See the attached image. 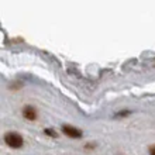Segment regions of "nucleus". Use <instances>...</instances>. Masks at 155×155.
<instances>
[{
	"label": "nucleus",
	"instance_id": "nucleus-3",
	"mask_svg": "<svg viewBox=\"0 0 155 155\" xmlns=\"http://www.w3.org/2000/svg\"><path fill=\"white\" fill-rule=\"evenodd\" d=\"M23 116H24L27 120H30V121H34V120L37 118V110H35L33 106H25L24 110H23Z\"/></svg>",
	"mask_w": 155,
	"mask_h": 155
},
{
	"label": "nucleus",
	"instance_id": "nucleus-5",
	"mask_svg": "<svg viewBox=\"0 0 155 155\" xmlns=\"http://www.w3.org/2000/svg\"><path fill=\"white\" fill-rule=\"evenodd\" d=\"M131 111L130 110H124V111H118L117 114H116V117H121V116H128Z\"/></svg>",
	"mask_w": 155,
	"mask_h": 155
},
{
	"label": "nucleus",
	"instance_id": "nucleus-6",
	"mask_svg": "<svg viewBox=\"0 0 155 155\" xmlns=\"http://www.w3.org/2000/svg\"><path fill=\"white\" fill-rule=\"evenodd\" d=\"M150 155H155V144L150 147Z\"/></svg>",
	"mask_w": 155,
	"mask_h": 155
},
{
	"label": "nucleus",
	"instance_id": "nucleus-4",
	"mask_svg": "<svg viewBox=\"0 0 155 155\" xmlns=\"http://www.w3.org/2000/svg\"><path fill=\"white\" fill-rule=\"evenodd\" d=\"M44 133H45V134H48L49 137H57V135H58L55 131H54V130H49V128H45Z\"/></svg>",
	"mask_w": 155,
	"mask_h": 155
},
{
	"label": "nucleus",
	"instance_id": "nucleus-1",
	"mask_svg": "<svg viewBox=\"0 0 155 155\" xmlns=\"http://www.w3.org/2000/svg\"><path fill=\"white\" fill-rule=\"evenodd\" d=\"M4 143L7 144L10 148L13 150H18V148L23 147V144H24V140L21 137L18 133L16 131H8L4 134Z\"/></svg>",
	"mask_w": 155,
	"mask_h": 155
},
{
	"label": "nucleus",
	"instance_id": "nucleus-2",
	"mask_svg": "<svg viewBox=\"0 0 155 155\" xmlns=\"http://www.w3.org/2000/svg\"><path fill=\"white\" fill-rule=\"evenodd\" d=\"M62 133L69 137V138H81L82 137V131L76 127H72V126H68V124H64L62 126Z\"/></svg>",
	"mask_w": 155,
	"mask_h": 155
}]
</instances>
